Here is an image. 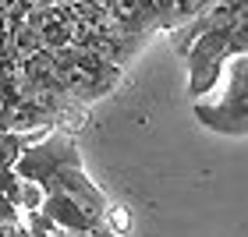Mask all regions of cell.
<instances>
[{
	"instance_id": "cell-1",
	"label": "cell",
	"mask_w": 248,
	"mask_h": 237,
	"mask_svg": "<svg viewBox=\"0 0 248 237\" xmlns=\"http://www.w3.org/2000/svg\"><path fill=\"white\" fill-rule=\"evenodd\" d=\"M18 177H32L46 188V195H71L78 198L85 209H93L96 216H107L110 198L96 188V180L85 174L82 166V152H78L75 138L67 131L53 128L43 142L29 145L15 163Z\"/></svg>"
},
{
	"instance_id": "cell-2",
	"label": "cell",
	"mask_w": 248,
	"mask_h": 237,
	"mask_svg": "<svg viewBox=\"0 0 248 237\" xmlns=\"http://www.w3.org/2000/svg\"><path fill=\"white\" fill-rule=\"evenodd\" d=\"M191 110L206 131L248 138V53H227L217 82L191 99Z\"/></svg>"
},
{
	"instance_id": "cell-9",
	"label": "cell",
	"mask_w": 248,
	"mask_h": 237,
	"mask_svg": "<svg viewBox=\"0 0 248 237\" xmlns=\"http://www.w3.org/2000/svg\"><path fill=\"white\" fill-rule=\"evenodd\" d=\"M57 4H64V7H75V4H78V0H57Z\"/></svg>"
},
{
	"instance_id": "cell-3",
	"label": "cell",
	"mask_w": 248,
	"mask_h": 237,
	"mask_svg": "<svg viewBox=\"0 0 248 237\" xmlns=\"http://www.w3.org/2000/svg\"><path fill=\"white\" fill-rule=\"evenodd\" d=\"M231 53V29H209L191 43V50L185 53V67H188V99L202 96L206 89L217 82L220 64Z\"/></svg>"
},
{
	"instance_id": "cell-6",
	"label": "cell",
	"mask_w": 248,
	"mask_h": 237,
	"mask_svg": "<svg viewBox=\"0 0 248 237\" xmlns=\"http://www.w3.org/2000/svg\"><path fill=\"white\" fill-rule=\"evenodd\" d=\"M231 53H248V7L231 25Z\"/></svg>"
},
{
	"instance_id": "cell-5",
	"label": "cell",
	"mask_w": 248,
	"mask_h": 237,
	"mask_svg": "<svg viewBox=\"0 0 248 237\" xmlns=\"http://www.w3.org/2000/svg\"><path fill=\"white\" fill-rule=\"evenodd\" d=\"M43 202H46V188H43L39 180H32V177H21V184H18V209L21 212H39Z\"/></svg>"
},
{
	"instance_id": "cell-4",
	"label": "cell",
	"mask_w": 248,
	"mask_h": 237,
	"mask_svg": "<svg viewBox=\"0 0 248 237\" xmlns=\"http://www.w3.org/2000/svg\"><path fill=\"white\" fill-rule=\"evenodd\" d=\"M43 216L46 220H53L61 230H67V234H93L96 227H103V216H96L93 209H85L78 198H71V195H46V202H43Z\"/></svg>"
},
{
	"instance_id": "cell-8",
	"label": "cell",
	"mask_w": 248,
	"mask_h": 237,
	"mask_svg": "<svg viewBox=\"0 0 248 237\" xmlns=\"http://www.w3.org/2000/svg\"><path fill=\"white\" fill-rule=\"evenodd\" d=\"M0 237H29V223H0Z\"/></svg>"
},
{
	"instance_id": "cell-7",
	"label": "cell",
	"mask_w": 248,
	"mask_h": 237,
	"mask_svg": "<svg viewBox=\"0 0 248 237\" xmlns=\"http://www.w3.org/2000/svg\"><path fill=\"white\" fill-rule=\"evenodd\" d=\"M107 227L114 230V234H124V230H131V212H128V206H107Z\"/></svg>"
}]
</instances>
